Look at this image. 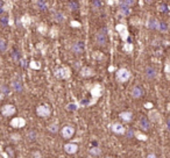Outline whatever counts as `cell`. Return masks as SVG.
<instances>
[{
  "label": "cell",
  "instance_id": "39",
  "mask_svg": "<svg viewBox=\"0 0 170 158\" xmlns=\"http://www.w3.org/2000/svg\"><path fill=\"white\" fill-rule=\"evenodd\" d=\"M5 49H6V43H5V41H4V40H1V41H0V50H1V51H4Z\"/></svg>",
  "mask_w": 170,
  "mask_h": 158
},
{
  "label": "cell",
  "instance_id": "13",
  "mask_svg": "<svg viewBox=\"0 0 170 158\" xmlns=\"http://www.w3.org/2000/svg\"><path fill=\"white\" fill-rule=\"evenodd\" d=\"M93 70L91 69V68H89V66H84V68H82V70H81V76L82 77H91V76H93Z\"/></svg>",
  "mask_w": 170,
  "mask_h": 158
},
{
  "label": "cell",
  "instance_id": "19",
  "mask_svg": "<svg viewBox=\"0 0 170 158\" xmlns=\"http://www.w3.org/2000/svg\"><path fill=\"white\" fill-rule=\"evenodd\" d=\"M83 49H84V47H83V43H82V42H77V43L74 44V47H72V50H74L75 52H77V54L82 52Z\"/></svg>",
  "mask_w": 170,
  "mask_h": 158
},
{
  "label": "cell",
  "instance_id": "37",
  "mask_svg": "<svg viewBox=\"0 0 170 158\" xmlns=\"http://www.w3.org/2000/svg\"><path fill=\"white\" fill-rule=\"evenodd\" d=\"M70 24H71V27H74V28H81V27H82V24H81L78 21H71Z\"/></svg>",
  "mask_w": 170,
  "mask_h": 158
},
{
  "label": "cell",
  "instance_id": "45",
  "mask_svg": "<svg viewBox=\"0 0 170 158\" xmlns=\"http://www.w3.org/2000/svg\"><path fill=\"white\" fill-rule=\"evenodd\" d=\"M147 158H156V156H155L154 154H149V155L147 156Z\"/></svg>",
  "mask_w": 170,
  "mask_h": 158
},
{
  "label": "cell",
  "instance_id": "43",
  "mask_svg": "<svg viewBox=\"0 0 170 158\" xmlns=\"http://www.w3.org/2000/svg\"><path fill=\"white\" fill-rule=\"evenodd\" d=\"M159 9H160V10H162V12H163V10H166V6H164V5H161V6H160V7H159Z\"/></svg>",
  "mask_w": 170,
  "mask_h": 158
},
{
  "label": "cell",
  "instance_id": "11",
  "mask_svg": "<svg viewBox=\"0 0 170 158\" xmlns=\"http://www.w3.org/2000/svg\"><path fill=\"white\" fill-rule=\"evenodd\" d=\"M112 131L120 135V134H125L126 129H125V127L121 123H113L112 124Z\"/></svg>",
  "mask_w": 170,
  "mask_h": 158
},
{
  "label": "cell",
  "instance_id": "18",
  "mask_svg": "<svg viewBox=\"0 0 170 158\" xmlns=\"http://www.w3.org/2000/svg\"><path fill=\"white\" fill-rule=\"evenodd\" d=\"M120 119H122L125 122H129L132 120V113L131 112H122L119 114Z\"/></svg>",
  "mask_w": 170,
  "mask_h": 158
},
{
  "label": "cell",
  "instance_id": "24",
  "mask_svg": "<svg viewBox=\"0 0 170 158\" xmlns=\"http://www.w3.org/2000/svg\"><path fill=\"white\" fill-rule=\"evenodd\" d=\"M122 49H124V51H126V52H132L133 49H134V47H133L132 43H125L124 47H122Z\"/></svg>",
  "mask_w": 170,
  "mask_h": 158
},
{
  "label": "cell",
  "instance_id": "14",
  "mask_svg": "<svg viewBox=\"0 0 170 158\" xmlns=\"http://www.w3.org/2000/svg\"><path fill=\"white\" fill-rule=\"evenodd\" d=\"M146 77L149 79H154L156 77V70L153 66H148L146 69Z\"/></svg>",
  "mask_w": 170,
  "mask_h": 158
},
{
  "label": "cell",
  "instance_id": "21",
  "mask_svg": "<svg viewBox=\"0 0 170 158\" xmlns=\"http://www.w3.org/2000/svg\"><path fill=\"white\" fill-rule=\"evenodd\" d=\"M12 88L15 91V92H21L22 91V86L19 81H13L12 82Z\"/></svg>",
  "mask_w": 170,
  "mask_h": 158
},
{
  "label": "cell",
  "instance_id": "48",
  "mask_svg": "<svg viewBox=\"0 0 170 158\" xmlns=\"http://www.w3.org/2000/svg\"><path fill=\"white\" fill-rule=\"evenodd\" d=\"M167 127H168V129L170 130V119H168V121H167Z\"/></svg>",
  "mask_w": 170,
  "mask_h": 158
},
{
  "label": "cell",
  "instance_id": "38",
  "mask_svg": "<svg viewBox=\"0 0 170 158\" xmlns=\"http://www.w3.org/2000/svg\"><path fill=\"white\" fill-rule=\"evenodd\" d=\"M11 138H12L13 141H18V140H20V135H19V134H12V135H11Z\"/></svg>",
  "mask_w": 170,
  "mask_h": 158
},
{
  "label": "cell",
  "instance_id": "34",
  "mask_svg": "<svg viewBox=\"0 0 170 158\" xmlns=\"http://www.w3.org/2000/svg\"><path fill=\"white\" fill-rule=\"evenodd\" d=\"M100 152H101V150H100L99 148H91V149H90V154H91V155L98 156V155H100Z\"/></svg>",
  "mask_w": 170,
  "mask_h": 158
},
{
  "label": "cell",
  "instance_id": "17",
  "mask_svg": "<svg viewBox=\"0 0 170 158\" xmlns=\"http://www.w3.org/2000/svg\"><path fill=\"white\" fill-rule=\"evenodd\" d=\"M159 23H160V22H159L156 19L150 17V19L148 20L147 26H148V28H150V29H155V28H157V27H159Z\"/></svg>",
  "mask_w": 170,
  "mask_h": 158
},
{
  "label": "cell",
  "instance_id": "26",
  "mask_svg": "<svg viewBox=\"0 0 170 158\" xmlns=\"http://www.w3.org/2000/svg\"><path fill=\"white\" fill-rule=\"evenodd\" d=\"M57 22H62L63 20H64V14L63 13H61V12H57L56 14H55V17H54Z\"/></svg>",
  "mask_w": 170,
  "mask_h": 158
},
{
  "label": "cell",
  "instance_id": "6",
  "mask_svg": "<svg viewBox=\"0 0 170 158\" xmlns=\"http://www.w3.org/2000/svg\"><path fill=\"white\" fill-rule=\"evenodd\" d=\"M11 126L13 128H22L26 126V120L22 117H14L13 120H11Z\"/></svg>",
  "mask_w": 170,
  "mask_h": 158
},
{
  "label": "cell",
  "instance_id": "23",
  "mask_svg": "<svg viewBox=\"0 0 170 158\" xmlns=\"http://www.w3.org/2000/svg\"><path fill=\"white\" fill-rule=\"evenodd\" d=\"M118 3H120L121 6H125V7H131L132 5H134V1L133 0H124V1H118Z\"/></svg>",
  "mask_w": 170,
  "mask_h": 158
},
{
  "label": "cell",
  "instance_id": "46",
  "mask_svg": "<svg viewBox=\"0 0 170 158\" xmlns=\"http://www.w3.org/2000/svg\"><path fill=\"white\" fill-rule=\"evenodd\" d=\"M132 135H133V131H132V130L129 129V130H128V134H127V136H128V137H131Z\"/></svg>",
  "mask_w": 170,
  "mask_h": 158
},
{
  "label": "cell",
  "instance_id": "22",
  "mask_svg": "<svg viewBox=\"0 0 170 158\" xmlns=\"http://www.w3.org/2000/svg\"><path fill=\"white\" fill-rule=\"evenodd\" d=\"M134 135H135V137L138 138V140H140V141H147L148 140V136L147 135H145V134H141L140 131H135L134 133Z\"/></svg>",
  "mask_w": 170,
  "mask_h": 158
},
{
  "label": "cell",
  "instance_id": "47",
  "mask_svg": "<svg viewBox=\"0 0 170 158\" xmlns=\"http://www.w3.org/2000/svg\"><path fill=\"white\" fill-rule=\"evenodd\" d=\"M107 3H108V5H114V3H115V1H112V0H108V1H107Z\"/></svg>",
  "mask_w": 170,
  "mask_h": 158
},
{
  "label": "cell",
  "instance_id": "8",
  "mask_svg": "<svg viewBox=\"0 0 170 158\" xmlns=\"http://www.w3.org/2000/svg\"><path fill=\"white\" fill-rule=\"evenodd\" d=\"M15 112H16V110H15V107H14L13 105H5V106L1 108V113H2V115H5V116H11V115H13Z\"/></svg>",
  "mask_w": 170,
  "mask_h": 158
},
{
  "label": "cell",
  "instance_id": "50",
  "mask_svg": "<svg viewBox=\"0 0 170 158\" xmlns=\"http://www.w3.org/2000/svg\"><path fill=\"white\" fill-rule=\"evenodd\" d=\"M168 109L170 110V105H168Z\"/></svg>",
  "mask_w": 170,
  "mask_h": 158
},
{
  "label": "cell",
  "instance_id": "51",
  "mask_svg": "<svg viewBox=\"0 0 170 158\" xmlns=\"http://www.w3.org/2000/svg\"><path fill=\"white\" fill-rule=\"evenodd\" d=\"M1 5H2V2H1V1H0V7H1Z\"/></svg>",
  "mask_w": 170,
  "mask_h": 158
},
{
  "label": "cell",
  "instance_id": "28",
  "mask_svg": "<svg viewBox=\"0 0 170 158\" xmlns=\"http://www.w3.org/2000/svg\"><path fill=\"white\" fill-rule=\"evenodd\" d=\"M157 29H159L160 31H162V33H166V31L168 30V27H167V24H166L164 22H160Z\"/></svg>",
  "mask_w": 170,
  "mask_h": 158
},
{
  "label": "cell",
  "instance_id": "32",
  "mask_svg": "<svg viewBox=\"0 0 170 158\" xmlns=\"http://www.w3.org/2000/svg\"><path fill=\"white\" fill-rule=\"evenodd\" d=\"M129 12H131V9H129L128 7L121 6V8H120V14H122V15H128V14H129Z\"/></svg>",
  "mask_w": 170,
  "mask_h": 158
},
{
  "label": "cell",
  "instance_id": "25",
  "mask_svg": "<svg viewBox=\"0 0 170 158\" xmlns=\"http://www.w3.org/2000/svg\"><path fill=\"white\" fill-rule=\"evenodd\" d=\"M36 5L39 6L40 9H46L48 7V2L47 1H43V0H40V1H36Z\"/></svg>",
  "mask_w": 170,
  "mask_h": 158
},
{
  "label": "cell",
  "instance_id": "35",
  "mask_svg": "<svg viewBox=\"0 0 170 158\" xmlns=\"http://www.w3.org/2000/svg\"><path fill=\"white\" fill-rule=\"evenodd\" d=\"M49 34H50V36H51V37H56V36H57V34H58V29H57V27H53V28L50 29Z\"/></svg>",
  "mask_w": 170,
  "mask_h": 158
},
{
  "label": "cell",
  "instance_id": "30",
  "mask_svg": "<svg viewBox=\"0 0 170 158\" xmlns=\"http://www.w3.org/2000/svg\"><path fill=\"white\" fill-rule=\"evenodd\" d=\"M12 6H13V2H12V1H9V0H8V1H5V2H4L2 9H4V10H9V9L12 8Z\"/></svg>",
  "mask_w": 170,
  "mask_h": 158
},
{
  "label": "cell",
  "instance_id": "4",
  "mask_svg": "<svg viewBox=\"0 0 170 158\" xmlns=\"http://www.w3.org/2000/svg\"><path fill=\"white\" fill-rule=\"evenodd\" d=\"M115 29H117V31L119 33L121 40H122L124 42H126V41L128 40V37H129V33H128L127 27H126L125 24H122V23H119V24L115 27Z\"/></svg>",
  "mask_w": 170,
  "mask_h": 158
},
{
  "label": "cell",
  "instance_id": "36",
  "mask_svg": "<svg viewBox=\"0 0 170 158\" xmlns=\"http://www.w3.org/2000/svg\"><path fill=\"white\" fill-rule=\"evenodd\" d=\"M93 58H96V59H101V58H103V54L99 52V51H94V52H93Z\"/></svg>",
  "mask_w": 170,
  "mask_h": 158
},
{
  "label": "cell",
  "instance_id": "3",
  "mask_svg": "<svg viewBox=\"0 0 170 158\" xmlns=\"http://www.w3.org/2000/svg\"><path fill=\"white\" fill-rule=\"evenodd\" d=\"M131 78V72L127 70V69H119L117 71V80L120 81V82H125L127 81L128 79Z\"/></svg>",
  "mask_w": 170,
  "mask_h": 158
},
{
  "label": "cell",
  "instance_id": "1",
  "mask_svg": "<svg viewBox=\"0 0 170 158\" xmlns=\"http://www.w3.org/2000/svg\"><path fill=\"white\" fill-rule=\"evenodd\" d=\"M103 87H101V85H99V84H96L92 88H91V95H92V101L90 102V103H87L89 106L90 105H93V103H96L97 102V99L98 98H100L101 95H103Z\"/></svg>",
  "mask_w": 170,
  "mask_h": 158
},
{
  "label": "cell",
  "instance_id": "40",
  "mask_svg": "<svg viewBox=\"0 0 170 158\" xmlns=\"http://www.w3.org/2000/svg\"><path fill=\"white\" fill-rule=\"evenodd\" d=\"M69 7H70V9H76L77 8V3L76 2H69Z\"/></svg>",
  "mask_w": 170,
  "mask_h": 158
},
{
  "label": "cell",
  "instance_id": "41",
  "mask_svg": "<svg viewBox=\"0 0 170 158\" xmlns=\"http://www.w3.org/2000/svg\"><path fill=\"white\" fill-rule=\"evenodd\" d=\"M145 107L148 108V109H150V108H153V103L152 102H147V103H145Z\"/></svg>",
  "mask_w": 170,
  "mask_h": 158
},
{
  "label": "cell",
  "instance_id": "52",
  "mask_svg": "<svg viewBox=\"0 0 170 158\" xmlns=\"http://www.w3.org/2000/svg\"><path fill=\"white\" fill-rule=\"evenodd\" d=\"M106 158H112V157H106Z\"/></svg>",
  "mask_w": 170,
  "mask_h": 158
},
{
  "label": "cell",
  "instance_id": "9",
  "mask_svg": "<svg viewBox=\"0 0 170 158\" xmlns=\"http://www.w3.org/2000/svg\"><path fill=\"white\" fill-rule=\"evenodd\" d=\"M148 116H149V120L152 122H155V123H159L161 122V114L157 112V110H149L148 113Z\"/></svg>",
  "mask_w": 170,
  "mask_h": 158
},
{
  "label": "cell",
  "instance_id": "16",
  "mask_svg": "<svg viewBox=\"0 0 170 158\" xmlns=\"http://www.w3.org/2000/svg\"><path fill=\"white\" fill-rule=\"evenodd\" d=\"M30 23H32V19H30L29 15H23V16L21 17V24H22L25 28H28Z\"/></svg>",
  "mask_w": 170,
  "mask_h": 158
},
{
  "label": "cell",
  "instance_id": "44",
  "mask_svg": "<svg viewBox=\"0 0 170 158\" xmlns=\"http://www.w3.org/2000/svg\"><path fill=\"white\" fill-rule=\"evenodd\" d=\"M114 70H115V66H110V68H108V71H110V72H112V71H114Z\"/></svg>",
  "mask_w": 170,
  "mask_h": 158
},
{
  "label": "cell",
  "instance_id": "20",
  "mask_svg": "<svg viewBox=\"0 0 170 158\" xmlns=\"http://www.w3.org/2000/svg\"><path fill=\"white\" fill-rule=\"evenodd\" d=\"M140 126H141V129L147 130V129H149V121H148L146 117H141V120H140Z\"/></svg>",
  "mask_w": 170,
  "mask_h": 158
},
{
  "label": "cell",
  "instance_id": "15",
  "mask_svg": "<svg viewBox=\"0 0 170 158\" xmlns=\"http://www.w3.org/2000/svg\"><path fill=\"white\" fill-rule=\"evenodd\" d=\"M96 42L100 45H104L106 43V35H104L101 33H98L97 36H96Z\"/></svg>",
  "mask_w": 170,
  "mask_h": 158
},
{
  "label": "cell",
  "instance_id": "7",
  "mask_svg": "<svg viewBox=\"0 0 170 158\" xmlns=\"http://www.w3.org/2000/svg\"><path fill=\"white\" fill-rule=\"evenodd\" d=\"M74 134H75V128L74 127H71V126L63 127V129H62V136L64 138H71Z\"/></svg>",
  "mask_w": 170,
  "mask_h": 158
},
{
  "label": "cell",
  "instance_id": "29",
  "mask_svg": "<svg viewBox=\"0 0 170 158\" xmlns=\"http://www.w3.org/2000/svg\"><path fill=\"white\" fill-rule=\"evenodd\" d=\"M164 73H166V76H167V79H169L170 80V62H167V63H166Z\"/></svg>",
  "mask_w": 170,
  "mask_h": 158
},
{
  "label": "cell",
  "instance_id": "5",
  "mask_svg": "<svg viewBox=\"0 0 170 158\" xmlns=\"http://www.w3.org/2000/svg\"><path fill=\"white\" fill-rule=\"evenodd\" d=\"M36 113L41 117H47L50 115V107L48 105H41L36 108Z\"/></svg>",
  "mask_w": 170,
  "mask_h": 158
},
{
  "label": "cell",
  "instance_id": "42",
  "mask_svg": "<svg viewBox=\"0 0 170 158\" xmlns=\"http://www.w3.org/2000/svg\"><path fill=\"white\" fill-rule=\"evenodd\" d=\"M33 157L34 158H41V154H40V152H37V151H35V152L33 154Z\"/></svg>",
  "mask_w": 170,
  "mask_h": 158
},
{
  "label": "cell",
  "instance_id": "27",
  "mask_svg": "<svg viewBox=\"0 0 170 158\" xmlns=\"http://www.w3.org/2000/svg\"><path fill=\"white\" fill-rule=\"evenodd\" d=\"M29 68H30V69H34V70H39V69L41 68V64L37 63V62H35V61H32V62L29 63Z\"/></svg>",
  "mask_w": 170,
  "mask_h": 158
},
{
  "label": "cell",
  "instance_id": "12",
  "mask_svg": "<svg viewBox=\"0 0 170 158\" xmlns=\"http://www.w3.org/2000/svg\"><path fill=\"white\" fill-rule=\"evenodd\" d=\"M142 94H143V91H142V88H141L140 86H134V87H133V89H132V96H133V98L138 99V98H140Z\"/></svg>",
  "mask_w": 170,
  "mask_h": 158
},
{
  "label": "cell",
  "instance_id": "49",
  "mask_svg": "<svg viewBox=\"0 0 170 158\" xmlns=\"http://www.w3.org/2000/svg\"><path fill=\"white\" fill-rule=\"evenodd\" d=\"M93 5H94V6H99V5H100V2H99V1H94V2H93Z\"/></svg>",
  "mask_w": 170,
  "mask_h": 158
},
{
  "label": "cell",
  "instance_id": "2",
  "mask_svg": "<svg viewBox=\"0 0 170 158\" xmlns=\"http://www.w3.org/2000/svg\"><path fill=\"white\" fill-rule=\"evenodd\" d=\"M71 76V71L68 66L64 68H60L55 71V77L58 79H69Z\"/></svg>",
  "mask_w": 170,
  "mask_h": 158
},
{
  "label": "cell",
  "instance_id": "33",
  "mask_svg": "<svg viewBox=\"0 0 170 158\" xmlns=\"http://www.w3.org/2000/svg\"><path fill=\"white\" fill-rule=\"evenodd\" d=\"M37 30H39L41 34H46V33H47V30H48V28L46 27V24H44V23H41V24L39 26Z\"/></svg>",
  "mask_w": 170,
  "mask_h": 158
},
{
  "label": "cell",
  "instance_id": "10",
  "mask_svg": "<svg viewBox=\"0 0 170 158\" xmlns=\"http://www.w3.org/2000/svg\"><path fill=\"white\" fill-rule=\"evenodd\" d=\"M64 150H65L67 154L72 155V154H76V152H77L78 147H77V144H75V143H67V144L64 145Z\"/></svg>",
  "mask_w": 170,
  "mask_h": 158
},
{
  "label": "cell",
  "instance_id": "31",
  "mask_svg": "<svg viewBox=\"0 0 170 158\" xmlns=\"http://www.w3.org/2000/svg\"><path fill=\"white\" fill-rule=\"evenodd\" d=\"M48 130L51 131V133H56V131L58 130V124H57V123H53V124H50V126L48 127Z\"/></svg>",
  "mask_w": 170,
  "mask_h": 158
}]
</instances>
